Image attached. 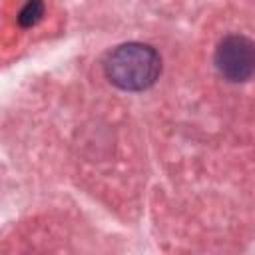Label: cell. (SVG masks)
<instances>
[{"mask_svg": "<svg viewBox=\"0 0 255 255\" xmlns=\"http://www.w3.org/2000/svg\"><path fill=\"white\" fill-rule=\"evenodd\" d=\"M42 14H44V4H42V0H28V2L22 6L20 14H18V24H20L22 28H32L34 24L40 22Z\"/></svg>", "mask_w": 255, "mask_h": 255, "instance_id": "obj_3", "label": "cell"}, {"mask_svg": "<svg viewBox=\"0 0 255 255\" xmlns=\"http://www.w3.org/2000/svg\"><path fill=\"white\" fill-rule=\"evenodd\" d=\"M215 68L229 82H245L255 74V44L239 34L225 36L215 48Z\"/></svg>", "mask_w": 255, "mask_h": 255, "instance_id": "obj_2", "label": "cell"}, {"mask_svg": "<svg viewBox=\"0 0 255 255\" xmlns=\"http://www.w3.org/2000/svg\"><path fill=\"white\" fill-rule=\"evenodd\" d=\"M104 72L108 80L126 92H141L155 84L161 72L159 54L139 42H128L114 48L106 62Z\"/></svg>", "mask_w": 255, "mask_h": 255, "instance_id": "obj_1", "label": "cell"}]
</instances>
